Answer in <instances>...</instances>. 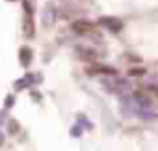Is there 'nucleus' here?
<instances>
[{
  "instance_id": "8",
  "label": "nucleus",
  "mask_w": 158,
  "mask_h": 151,
  "mask_svg": "<svg viewBox=\"0 0 158 151\" xmlns=\"http://www.w3.org/2000/svg\"><path fill=\"white\" fill-rule=\"evenodd\" d=\"M8 129H10V132H11V134H17V132H19V129H21V125H19V121H17V119H10V121H8Z\"/></svg>"
},
{
  "instance_id": "3",
  "label": "nucleus",
  "mask_w": 158,
  "mask_h": 151,
  "mask_svg": "<svg viewBox=\"0 0 158 151\" xmlns=\"http://www.w3.org/2000/svg\"><path fill=\"white\" fill-rule=\"evenodd\" d=\"M73 30H74L76 34H89V32L93 30V26H91L88 21H76V23L73 24Z\"/></svg>"
},
{
  "instance_id": "9",
  "label": "nucleus",
  "mask_w": 158,
  "mask_h": 151,
  "mask_svg": "<svg viewBox=\"0 0 158 151\" xmlns=\"http://www.w3.org/2000/svg\"><path fill=\"white\" fill-rule=\"evenodd\" d=\"M23 8L26 10L28 15H34V8H32V2H30V0H23Z\"/></svg>"
},
{
  "instance_id": "14",
  "label": "nucleus",
  "mask_w": 158,
  "mask_h": 151,
  "mask_svg": "<svg viewBox=\"0 0 158 151\" xmlns=\"http://www.w3.org/2000/svg\"><path fill=\"white\" fill-rule=\"evenodd\" d=\"M10 2H15V0H10Z\"/></svg>"
},
{
  "instance_id": "5",
  "label": "nucleus",
  "mask_w": 158,
  "mask_h": 151,
  "mask_svg": "<svg viewBox=\"0 0 158 151\" xmlns=\"http://www.w3.org/2000/svg\"><path fill=\"white\" fill-rule=\"evenodd\" d=\"M24 34H26L28 37L34 36V19H32V15H28L26 23H24Z\"/></svg>"
},
{
  "instance_id": "2",
  "label": "nucleus",
  "mask_w": 158,
  "mask_h": 151,
  "mask_svg": "<svg viewBox=\"0 0 158 151\" xmlns=\"http://www.w3.org/2000/svg\"><path fill=\"white\" fill-rule=\"evenodd\" d=\"M56 21V10L52 6H47L45 8V13H43V24L45 26H52Z\"/></svg>"
},
{
  "instance_id": "13",
  "label": "nucleus",
  "mask_w": 158,
  "mask_h": 151,
  "mask_svg": "<svg viewBox=\"0 0 158 151\" xmlns=\"http://www.w3.org/2000/svg\"><path fill=\"white\" fill-rule=\"evenodd\" d=\"M2 144H4V134L0 132V145H2Z\"/></svg>"
},
{
  "instance_id": "7",
  "label": "nucleus",
  "mask_w": 158,
  "mask_h": 151,
  "mask_svg": "<svg viewBox=\"0 0 158 151\" xmlns=\"http://www.w3.org/2000/svg\"><path fill=\"white\" fill-rule=\"evenodd\" d=\"M30 82H34V77H32V75H26V79H23V80H19L17 84H15V88L17 90H23V88H26Z\"/></svg>"
},
{
  "instance_id": "1",
  "label": "nucleus",
  "mask_w": 158,
  "mask_h": 151,
  "mask_svg": "<svg viewBox=\"0 0 158 151\" xmlns=\"http://www.w3.org/2000/svg\"><path fill=\"white\" fill-rule=\"evenodd\" d=\"M97 23H99L101 26L108 28L110 32H121V30H123V23H121L117 17H108V15H104V17H99Z\"/></svg>"
},
{
  "instance_id": "11",
  "label": "nucleus",
  "mask_w": 158,
  "mask_h": 151,
  "mask_svg": "<svg viewBox=\"0 0 158 151\" xmlns=\"http://www.w3.org/2000/svg\"><path fill=\"white\" fill-rule=\"evenodd\" d=\"M13 103H15V97H13V95H8V97H6V108L13 106Z\"/></svg>"
},
{
  "instance_id": "4",
  "label": "nucleus",
  "mask_w": 158,
  "mask_h": 151,
  "mask_svg": "<svg viewBox=\"0 0 158 151\" xmlns=\"http://www.w3.org/2000/svg\"><path fill=\"white\" fill-rule=\"evenodd\" d=\"M19 60H21V63L24 65V67H28L30 63H32V49L30 47H21V50H19Z\"/></svg>"
},
{
  "instance_id": "12",
  "label": "nucleus",
  "mask_w": 158,
  "mask_h": 151,
  "mask_svg": "<svg viewBox=\"0 0 158 151\" xmlns=\"http://www.w3.org/2000/svg\"><path fill=\"white\" fill-rule=\"evenodd\" d=\"M4 123V112H0V125Z\"/></svg>"
},
{
  "instance_id": "6",
  "label": "nucleus",
  "mask_w": 158,
  "mask_h": 151,
  "mask_svg": "<svg viewBox=\"0 0 158 151\" xmlns=\"http://www.w3.org/2000/svg\"><path fill=\"white\" fill-rule=\"evenodd\" d=\"M136 101H138V105H139V106H145V108H149V106H151V99H149L147 95L136 93Z\"/></svg>"
},
{
  "instance_id": "10",
  "label": "nucleus",
  "mask_w": 158,
  "mask_h": 151,
  "mask_svg": "<svg viewBox=\"0 0 158 151\" xmlns=\"http://www.w3.org/2000/svg\"><path fill=\"white\" fill-rule=\"evenodd\" d=\"M128 75L130 77H141V75H145V69H132L128 71Z\"/></svg>"
}]
</instances>
